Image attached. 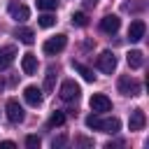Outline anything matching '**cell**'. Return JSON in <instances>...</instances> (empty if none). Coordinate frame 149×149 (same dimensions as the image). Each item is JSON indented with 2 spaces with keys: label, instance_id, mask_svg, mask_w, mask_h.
Wrapping results in <instances>:
<instances>
[{
  "label": "cell",
  "instance_id": "obj_1",
  "mask_svg": "<svg viewBox=\"0 0 149 149\" xmlns=\"http://www.w3.org/2000/svg\"><path fill=\"white\" fill-rule=\"evenodd\" d=\"M65 44H68V37L61 33V35H54V37H49V40L42 44V51H44L47 56H56V54H61V51L65 49Z\"/></svg>",
  "mask_w": 149,
  "mask_h": 149
},
{
  "label": "cell",
  "instance_id": "obj_2",
  "mask_svg": "<svg viewBox=\"0 0 149 149\" xmlns=\"http://www.w3.org/2000/svg\"><path fill=\"white\" fill-rule=\"evenodd\" d=\"M140 91H142V86H140L137 79H133V77H119V93L121 95L135 98V95H140Z\"/></svg>",
  "mask_w": 149,
  "mask_h": 149
},
{
  "label": "cell",
  "instance_id": "obj_3",
  "mask_svg": "<svg viewBox=\"0 0 149 149\" xmlns=\"http://www.w3.org/2000/svg\"><path fill=\"white\" fill-rule=\"evenodd\" d=\"M79 93H81V88H79V84H77L74 79H65V81L61 84V91H58L61 100H65V102L77 100V98H79Z\"/></svg>",
  "mask_w": 149,
  "mask_h": 149
},
{
  "label": "cell",
  "instance_id": "obj_4",
  "mask_svg": "<svg viewBox=\"0 0 149 149\" xmlns=\"http://www.w3.org/2000/svg\"><path fill=\"white\" fill-rule=\"evenodd\" d=\"M98 70L105 72V74H112V72L116 70V56H114L112 51H102V54L98 56Z\"/></svg>",
  "mask_w": 149,
  "mask_h": 149
},
{
  "label": "cell",
  "instance_id": "obj_5",
  "mask_svg": "<svg viewBox=\"0 0 149 149\" xmlns=\"http://www.w3.org/2000/svg\"><path fill=\"white\" fill-rule=\"evenodd\" d=\"M91 109H93L95 114L109 112V109H112V100H109L105 93H95V95H91Z\"/></svg>",
  "mask_w": 149,
  "mask_h": 149
},
{
  "label": "cell",
  "instance_id": "obj_6",
  "mask_svg": "<svg viewBox=\"0 0 149 149\" xmlns=\"http://www.w3.org/2000/svg\"><path fill=\"white\" fill-rule=\"evenodd\" d=\"M119 26H121V19H119L116 14H107V16H102V21H100V30L107 33V35H114V33L119 30Z\"/></svg>",
  "mask_w": 149,
  "mask_h": 149
},
{
  "label": "cell",
  "instance_id": "obj_7",
  "mask_svg": "<svg viewBox=\"0 0 149 149\" xmlns=\"http://www.w3.org/2000/svg\"><path fill=\"white\" fill-rule=\"evenodd\" d=\"M5 109H7V119H9L12 123H21L23 116H26V114H23V107H21L16 100H7V107H5Z\"/></svg>",
  "mask_w": 149,
  "mask_h": 149
},
{
  "label": "cell",
  "instance_id": "obj_8",
  "mask_svg": "<svg viewBox=\"0 0 149 149\" xmlns=\"http://www.w3.org/2000/svg\"><path fill=\"white\" fill-rule=\"evenodd\" d=\"M7 12H9V16H12L14 21H26V19L30 16V9H28L26 5H21V2H9Z\"/></svg>",
  "mask_w": 149,
  "mask_h": 149
},
{
  "label": "cell",
  "instance_id": "obj_9",
  "mask_svg": "<svg viewBox=\"0 0 149 149\" xmlns=\"http://www.w3.org/2000/svg\"><path fill=\"white\" fill-rule=\"evenodd\" d=\"M144 30H147V26H144V21H142V19L130 21V28H128V40H130V42H140V40L144 37Z\"/></svg>",
  "mask_w": 149,
  "mask_h": 149
},
{
  "label": "cell",
  "instance_id": "obj_10",
  "mask_svg": "<svg viewBox=\"0 0 149 149\" xmlns=\"http://www.w3.org/2000/svg\"><path fill=\"white\" fill-rule=\"evenodd\" d=\"M21 70H23V74H35L37 72V56L35 54H23Z\"/></svg>",
  "mask_w": 149,
  "mask_h": 149
},
{
  "label": "cell",
  "instance_id": "obj_11",
  "mask_svg": "<svg viewBox=\"0 0 149 149\" xmlns=\"http://www.w3.org/2000/svg\"><path fill=\"white\" fill-rule=\"evenodd\" d=\"M23 98H26L28 105L37 107V105L42 102V91H40L37 86H26V88H23Z\"/></svg>",
  "mask_w": 149,
  "mask_h": 149
},
{
  "label": "cell",
  "instance_id": "obj_12",
  "mask_svg": "<svg viewBox=\"0 0 149 149\" xmlns=\"http://www.w3.org/2000/svg\"><path fill=\"white\" fill-rule=\"evenodd\" d=\"M144 123H147L144 112H142V109H133V112H130V119H128L130 130H142V128H144Z\"/></svg>",
  "mask_w": 149,
  "mask_h": 149
},
{
  "label": "cell",
  "instance_id": "obj_13",
  "mask_svg": "<svg viewBox=\"0 0 149 149\" xmlns=\"http://www.w3.org/2000/svg\"><path fill=\"white\" fill-rule=\"evenodd\" d=\"M14 56H16V49H14L12 44H7V47H2V49H0V70H5V68H9V65L14 63Z\"/></svg>",
  "mask_w": 149,
  "mask_h": 149
},
{
  "label": "cell",
  "instance_id": "obj_14",
  "mask_svg": "<svg viewBox=\"0 0 149 149\" xmlns=\"http://www.w3.org/2000/svg\"><path fill=\"white\" fill-rule=\"evenodd\" d=\"M126 61H128V65H130L133 70H137V68H142V65H144V54H142L140 49H133V51H128Z\"/></svg>",
  "mask_w": 149,
  "mask_h": 149
},
{
  "label": "cell",
  "instance_id": "obj_15",
  "mask_svg": "<svg viewBox=\"0 0 149 149\" xmlns=\"http://www.w3.org/2000/svg\"><path fill=\"white\" fill-rule=\"evenodd\" d=\"M119 128H121V121L116 119V116H112V119H100V130L102 133H119Z\"/></svg>",
  "mask_w": 149,
  "mask_h": 149
},
{
  "label": "cell",
  "instance_id": "obj_16",
  "mask_svg": "<svg viewBox=\"0 0 149 149\" xmlns=\"http://www.w3.org/2000/svg\"><path fill=\"white\" fill-rule=\"evenodd\" d=\"M72 68H74V72H79L86 81H95V74H93V70L91 68H86L84 63H79V61H72Z\"/></svg>",
  "mask_w": 149,
  "mask_h": 149
},
{
  "label": "cell",
  "instance_id": "obj_17",
  "mask_svg": "<svg viewBox=\"0 0 149 149\" xmlns=\"http://www.w3.org/2000/svg\"><path fill=\"white\" fill-rule=\"evenodd\" d=\"M16 37H19V42H23V44H33V42H35V33H33L30 28H19V30H16Z\"/></svg>",
  "mask_w": 149,
  "mask_h": 149
},
{
  "label": "cell",
  "instance_id": "obj_18",
  "mask_svg": "<svg viewBox=\"0 0 149 149\" xmlns=\"http://www.w3.org/2000/svg\"><path fill=\"white\" fill-rule=\"evenodd\" d=\"M56 74H58V70L51 65V68L47 70V77H44V88H47V91H54V86H56Z\"/></svg>",
  "mask_w": 149,
  "mask_h": 149
},
{
  "label": "cell",
  "instance_id": "obj_19",
  "mask_svg": "<svg viewBox=\"0 0 149 149\" xmlns=\"http://www.w3.org/2000/svg\"><path fill=\"white\" fill-rule=\"evenodd\" d=\"M63 121H65V114H63V112H54V114L49 116V121H47V128H56V126H63Z\"/></svg>",
  "mask_w": 149,
  "mask_h": 149
},
{
  "label": "cell",
  "instance_id": "obj_20",
  "mask_svg": "<svg viewBox=\"0 0 149 149\" xmlns=\"http://www.w3.org/2000/svg\"><path fill=\"white\" fill-rule=\"evenodd\" d=\"M56 5H58V0H37V9H42V12H51V9H56Z\"/></svg>",
  "mask_w": 149,
  "mask_h": 149
},
{
  "label": "cell",
  "instance_id": "obj_21",
  "mask_svg": "<svg viewBox=\"0 0 149 149\" xmlns=\"http://www.w3.org/2000/svg\"><path fill=\"white\" fill-rule=\"evenodd\" d=\"M86 23H88V19H86L84 12H74V14H72V26H81V28H84Z\"/></svg>",
  "mask_w": 149,
  "mask_h": 149
},
{
  "label": "cell",
  "instance_id": "obj_22",
  "mask_svg": "<svg viewBox=\"0 0 149 149\" xmlns=\"http://www.w3.org/2000/svg\"><path fill=\"white\" fill-rule=\"evenodd\" d=\"M37 23H40V26H42V28H51V26H54V23H56V19H54V16H51V14H42V16H40V19H37Z\"/></svg>",
  "mask_w": 149,
  "mask_h": 149
},
{
  "label": "cell",
  "instance_id": "obj_23",
  "mask_svg": "<svg viewBox=\"0 0 149 149\" xmlns=\"http://www.w3.org/2000/svg\"><path fill=\"white\" fill-rule=\"evenodd\" d=\"M86 126H88V128H93V130H100V116H98V114L86 116Z\"/></svg>",
  "mask_w": 149,
  "mask_h": 149
},
{
  "label": "cell",
  "instance_id": "obj_24",
  "mask_svg": "<svg viewBox=\"0 0 149 149\" xmlns=\"http://www.w3.org/2000/svg\"><path fill=\"white\" fill-rule=\"evenodd\" d=\"M26 147H28V149H37V147H40V137H37V135H28V137H26Z\"/></svg>",
  "mask_w": 149,
  "mask_h": 149
},
{
  "label": "cell",
  "instance_id": "obj_25",
  "mask_svg": "<svg viewBox=\"0 0 149 149\" xmlns=\"http://www.w3.org/2000/svg\"><path fill=\"white\" fill-rule=\"evenodd\" d=\"M16 144L12 142V140H5V142H0V149H14Z\"/></svg>",
  "mask_w": 149,
  "mask_h": 149
},
{
  "label": "cell",
  "instance_id": "obj_26",
  "mask_svg": "<svg viewBox=\"0 0 149 149\" xmlns=\"http://www.w3.org/2000/svg\"><path fill=\"white\" fill-rule=\"evenodd\" d=\"M51 144H54V149H56V147H63V144H65V137H54Z\"/></svg>",
  "mask_w": 149,
  "mask_h": 149
},
{
  "label": "cell",
  "instance_id": "obj_27",
  "mask_svg": "<svg viewBox=\"0 0 149 149\" xmlns=\"http://www.w3.org/2000/svg\"><path fill=\"white\" fill-rule=\"evenodd\" d=\"M77 142H79V144H84V147H91V144H93V142H91V140H86V137H77Z\"/></svg>",
  "mask_w": 149,
  "mask_h": 149
},
{
  "label": "cell",
  "instance_id": "obj_28",
  "mask_svg": "<svg viewBox=\"0 0 149 149\" xmlns=\"http://www.w3.org/2000/svg\"><path fill=\"white\" fill-rule=\"evenodd\" d=\"M95 2H98V0H88V5H95Z\"/></svg>",
  "mask_w": 149,
  "mask_h": 149
}]
</instances>
